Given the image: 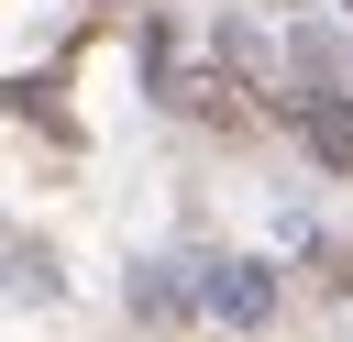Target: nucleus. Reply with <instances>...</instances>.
Masks as SVG:
<instances>
[{"label":"nucleus","mask_w":353,"mask_h":342,"mask_svg":"<svg viewBox=\"0 0 353 342\" xmlns=\"http://www.w3.org/2000/svg\"><path fill=\"white\" fill-rule=\"evenodd\" d=\"M298 132H309L331 165H353V110H342V99H298Z\"/></svg>","instance_id":"f257e3e1"}]
</instances>
